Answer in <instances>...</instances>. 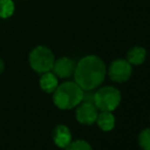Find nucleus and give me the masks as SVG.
<instances>
[{
  "instance_id": "obj_1",
  "label": "nucleus",
  "mask_w": 150,
  "mask_h": 150,
  "mask_svg": "<svg viewBox=\"0 0 150 150\" xmlns=\"http://www.w3.org/2000/svg\"><path fill=\"white\" fill-rule=\"evenodd\" d=\"M106 76V67L99 56L87 55L76 64L75 82L83 90H95L103 83Z\"/></svg>"
},
{
  "instance_id": "obj_2",
  "label": "nucleus",
  "mask_w": 150,
  "mask_h": 150,
  "mask_svg": "<svg viewBox=\"0 0 150 150\" xmlns=\"http://www.w3.org/2000/svg\"><path fill=\"white\" fill-rule=\"evenodd\" d=\"M84 90L76 82H64L53 92V102L60 109H71L82 102Z\"/></svg>"
},
{
  "instance_id": "obj_3",
  "label": "nucleus",
  "mask_w": 150,
  "mask_h": 150,
  "mask_svg": "<svg viewBox=\"0 0 150 150\" xmlns=\"http://www.w3.org/2000/svg\"><path fill=\"white\" fill-rule=\"evenodd\" d=\"M55 61L53 52L46 46H37L31 51L29 55V63L33 71L39 74L50 71Z\"/></svg>"
},
{
  "instance_id": "obj_4",
  "label": "nucleus",
  "mask_w": 150,
  "mask_h": 150,
  "mask_svg": "<svg viewBox=\"0 0 150 150\" xmlns=\"http://www.w3.org/2000/svg\"><path fill=\"white\" fill-rule=\"evenodd\" d=\"M122 95L117 88L105 86L95 92L94 104L101 111H112L120 105Z\"/></svg>"
},
{
  "instance_id": "obj_5",
  "label": "nucleus",
  "mask_w": 150,
  "mask_h": 150,
  "mask_svg": "<svg viewBox=\"0 0 150 150\" xmlns=\"http://www.w3.org/2000/svg\"><path fill=\"white\" fill-rule=\"evenodd\" d=\"M132 64L127 59H115L108 69V76L115 83L127 82L132 76Z\"/></svg>"
},
{
  "instance_id": "obj_6",
  "label": "nucleus",
  "mask_w": 150,
  "mask_h": 150,
  "mask_svg": "<svg viewBox=\"0 0 150 150\" xmlns=\"http://www.w3.org/2000/svg\"><path fill=\"white\" fill-rule=\"evenodd\" d=\"M98 115V108L94 103L81 102L78 105L76 111V117L82 125H92L96 122Z\"/></svg>"
},
{
  "instance_id": "obj_7",
  "label": "nucleus",
  "mask_w": 150,
  "mask_h": 150,
  "mask_svg": "<svg viewBox=\"0 0 150 150\" xmlns=\"http://www.w3.org/2000/svg\"><path fill=\"white\" fill-rule=\"evenodd\" d=\"M76 64L75 60L71 59L69 57H60L58 59H55L52 67V73L56 76L57 78L60 79H67L74 75L76 69Z\"/></svg>"
},
{
  "instance_id": "obj_8",
  "label": "nucleus",
  "mask_w": 150,
  "mask_h": 150,
  "mask_svg": "<svg viewBox=\"0 0 150 150\" xmlns=\"http://www.w3.org/2000/svg\"><path fill=\"white\" fill-rule=\"evenodd\" d=\"M53 142L59 148H67L71 142V133L69 129L64 125H58L55 127L52 134Z\"/></svg>"
},
{
  "instance_id": "obj_9",
  "label": "nucleus",
  "mask_w": 150,
  "mask_h": 150,
  "mask_svg": "<svg viewBox=\"0 0 150 150\" xmlns=\"http://www.w3.org/2000/svg\"><path fill=\"white\" fill-rule=\"evenodd\" d=\"M41 78L39 80L40 88L45 93H53L58 86V78L51 71L47 73L41 74Z\"/></svg>"
},
{
  "instance_id": "obj_10",
  "label": "nucleus",
  "mask_w": 150,
  "mask_h": 150,
  "mask_svg": "<svg viewBox=\"0 0 150 150\" xmlns=\"http://www.w3.org/2000/svg\"><path fill=\"white\" fill-rule=\"evenodd\" d=\"M147 52L144 47L135 46L131 48L127 53V60L132 65H140L146 59Z\"/></svg>"
},
{
  "instance_id": "obj_11",
  "label": "nucleus",
  "mask_w": 150,
  "mask_h": 150,
  "mask_svg": "<svg viewBox=\"0 0 150 150\" xmlns=\"http://www.w3.org/2000/svg\"><path fill=\"white\" fill-rule=\"evenodd\" d=\"M96 122L98 124L99 128L102 131H105V132L111 131L115 128V115L111 113V111H101L97 115Z\"/></svg>"
},
{
  "instance_id": "obj_12",
  "label": "nucleus",
  "mask_w": 150,
  "mask_h": 150,
  "mask_svg": "<svg viewBox=\"0 0 150 150\" xmlns=\"http://www.w3.org/2000/svg\"><path fill=\"white\" fill-rule=\"evenodd\" d=\"M16 5L12 0H0V18H9L13 16Z\"/></svg>"
},
{
  "instance_id": "obj_13",
  "label": "nucleus",
  "mask_w": 150,
  "mask_h": 150,
  "mask_svg": "<svg viewBox=\"0 0 150 150\" xmlns=\"http://www.w3.org/2000/svg\"><path fill=\"white\" fill-rule=\"evenodd\" d=\"M139 144L143 150H150V129H145L140 133Z\"/></svg>"
},
{
  "instance_id": "obj_14",
  "label": "nucleus",
  "mask_w": 150,
  "mask_h": 150,
  "mask_svg": "<svg viewBox=\"0 0 150 150\" xmlns=\"http://www.w3.org/2000/svg\"><path fill=\"white\" fill-rule=\"evenodd\" d=\"M65 150H92V147L88 142L84 140H76L71 141Z\"/></svg>"
},
{
  "instance_id": "obj_15",
  "label": "nucleus",
  "mask_w": 150,
  "mask_h": 150,
  "mask_svg": "<svg viewBox=\"0 0 150 150\" xmlns=\"http://www.w3.org/2000/svg\"><path fill=\"white\" fill-rule=\"evenodd\" d=\"M94 98H95V92H94V90H84L83 99H82V102L94 103Z\"/></svg>"
},
{
  "instance_id": "obj_16",
  "label": "nucleus",
  "mask_w": 150,
  "mask_h": 150,
  "mask_svg": "<svg viewBox=\"0 0 150 150\" xmlns=\"http://www.w3.org/2000/svg\"><path fill=\"white\" fill-rule=\"evenodd\" d=\"M4 67H5V64H4V61L0 58V75H1L2 73H3L4 71Z\"/></svg>"
}]
</instances>
